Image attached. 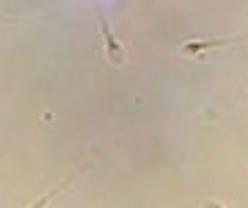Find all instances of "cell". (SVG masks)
Wrapping results in <instances>:
<instances>
[{
  "instance_id": "2",
  "label": "cell",
  "mask_w": 248,
  "mask_h": 208,
  "mask_svg": "<svg viewBox=\"0 0 248 208\" xmlns=\"http://www.w3.org/2000/svg\"><path fill=\"white\" fill-rule=\"evenodd\" d=\"M243 38H216V40H193V43H186L181 48L183 55H191V58H201V53H206L211 48H223V46H233V43H238Z\"/></svg>"
},
{
  "instance_id": "3",
  "label": "cell",
  "mask_w": 248,
  "mask_h": 208,
  "mask_svg": "<svg viewBox=\"0 0 248 208\" xmlns=\"http://www.w3.org/2000/svg\"><path fill=\"white\" fill-rule=\"evenodd\" d=\"M0 20H3V18H0Z\"/></svg>"
},
{
  "instance_id": "1",
  "label": "cell",
  "mask_w": 248,
  "mask_h": 208,
  "mask_svg": "<svg viewBox=\"0 0 248 208\" xmlns=\"http://www.w3.org/2000/svg\"><path fill=\"white\" fill-rule=\"evenodd\" d=\"M100 31H103V38H106V58L113 65H123L125 63V50H123L121 43L115 40V35L110 33V25L103 16H100Z\"/></svg>"
}]
</instances>
